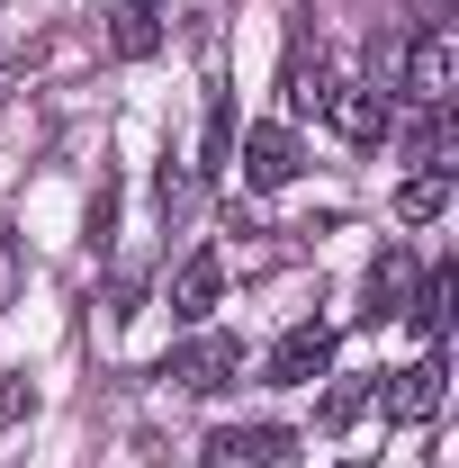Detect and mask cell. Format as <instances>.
I'll return each instance as SVG.
<instances>
[{
	"label": "cell",
	"mask_w": 459,
	"mask_h": 468,
	"mask_svg": "<svg viewBox=\"0 0 459 468\" xmlns=\"http://www.w3.org/2000/svg\"><path fill=\"white\" fill-rule=\"evenodd\" d=\"M163 378H172L180 397H226L234 378H243V343L198 324V334H189L180 351H163Z\"/></svg>",
	"instance_id": "obj_1"
},
{
	"label": "cell",
	"mask_w": 459,
	"mask_h": 468,
	"mask_svg": "<svg viewBox=\"0 0 459 468\" xmlns=\"http://www.w3.org/2000/svg\"><path fill=\"white\" fill-rule=\"evenodd\" d=\"M414 109H451V90H459V37L442 27V18H423V37L405 46V81H397Z\"/></svg>",
	"instance_id": "obj_2"
},
{
	"label": "cell",
	"mask_w": 459,
	"mask_h": 468,
	"mask_svg": "<svg viewBox=\"0 0 459 468\" xmlns=\"http://www.w3.org/2000/svg\"><path fill=\"white\" fill-rule=\"evenodd\" d=\"M288 451H297L288 423H217V432L198 441V460H208V468H280Z\"/></svg>",
	"instance_id": "obj_3"
},
{
	"label": "cell",
	"mask_w": 459,
	"mask_h": 468,
	"mask_svg": "<svg viewBox=\"0 0 459 468\" xmlns=\"http://www.w3.org/2000/svg\"><path fill=\"white\" fill-rule=\"evenodd\" d=\"M325 369H334V324H288L262 360V388H315Z\"/></svg>",
	"instance_id": "obj_4"
},
{
	"label": "cell",
	"mask_w": 459,
	"mask_h": 468,
	"mask_svg": "<svg viewBox=\"0 0 459 468\" xmlns=\"http://www.w3.org/2000/svg\"><path fill=\"white\" fill-rule=\"evenodd\" d=\"M442 378H451V369H442V351H423V360L388 369L369 397H379V414H388V423H423V414L442 406Z\"/></svg>",
	"instance_id": "obj_5"
},
{
	"label": "cell",
	"mask_w": 459,
	"mask_h": 468,
	"mask_svg": "<svg viewBox=\"0 0 459 468\" xmlns=\"http://www.w3.org/2000/svg\"><path fill=\"white\" fill-rule=\"evenodd\" d=\"M325 126H334L343 144H379V135H388V90H379V81H334V90H325Z\"/></svg>",
	"instance_id": "obj_6"
},
{
	"label": "cell",
	"mask_w": 459,
	"mask_h": 468,
	"mask_svg": "<svg viewBox=\"0 0 459 468\" xmlns=\"http://www.w3.org/2000/svg\"><path fill=\"white\" fill-rule=\"evenodd\" d=\"M163 27H172V0H117L109 9V55L117 63L163 55Z\"/></svg>",
	"instance_id": "obj_7"
},
{
	"label": "cell",
	"mask_w": 459,
	"mask_h": 468,
	"mask_svg": "<svg viewBox=\"0 0 459 468\" xmlns=\"http://www.w3.org/2000/svg\"><path fill=\"white\" fill-rule=\"evenodd\" d=\"M217 297H226V252H217V243H198V252L172 271V315H180V324H208V306H217Z\"/></svg>",
	"instance_id": "obj_8"
},
{
	"label": "cell",
	"mask_w": 459,
	"mask_h": 468,
	"mask_svg": "<svg viewBox=\"0 0 459 468\" xmlns=\"http://www.w3.org/2000/svg\"><path fill=\"white\" fill-rule=\"evenodd\" d=\"M234 163H243V189H288L306 154H297V135H288V126H252Z\"/></svg>",
	"instance_id": "obj_9"
},
{
	"label": "cell",
	"mask_w": 459,
	"mask_h": 468,
	"mask_svg": "<svg viewBox=\"0 0 459 468\" xmlns=\"http://www.w3.org/2000/svg\"><path fill=\"white\" fill-rule=\"evenodd\" d=\"M414 252L405 243H388L379 261H369V289H360V324H388V315H405V297H414Z\"/></svg>",
	"instance_id": "obj_10"
},
{
	"label": "cell",
	"mask_w": 459,
	"mask_h": 468,
	"mask_svg": "<svg viewBox=\"0 0 459 468\" xmlns=\"http://www.w3.org/2000/svg\"><path fill=\"white\" fill-rule=\"evenodd\" d=\"M442 207H451V172H432V163H423V172L397 189V217H405V226H432Z\"/></svg>",
	"instance_id": "obj_11"
},
{
	"label": "cell",
	"mask_w": 459,
	"mask_h": 468,
	"mask_svg": "<svg viewBox=\"0 0 459 468\" xmlns=\"http://www.w3.org/2000/svg\"><path fill=\"white\" fill-rule=\"evenodd\" d=\"M325 90H334L325 63H306V46H297V55H288V109H297V117H325Z\"/></svg>",
	"instance_id": "obj_12"
},
{
	"label": "cell",
	"mask_w": 459,
	"mask_h": 468,
	"mask_svg": "<svg viewBox=\"0 0 459 468\" xmlns=\"http://www.w3.org/2000/svg\"><path fill=\"white\" fill-rule=\"evenodd\" d=\"M360 406H369V378H343V388H334V397L315 406V423H325V432H343V423H351Z\"/></svg>",
	"instance_id": "obj_13"
},
{
	"label": "cell",
	"mask_w": 459,
	"mask_h": 468,
	"mask_svg": "<svg viewBox=\"0 0 459 468\" xmlns=\"http://www.w3.org/2000/svg\"><path fill=\"white\" fill-rule=\"evenodd\" d=\"M343 468H360V460H343Z\"/></svg>",
	"instance_id": "obj_14"
}]
</instances>
